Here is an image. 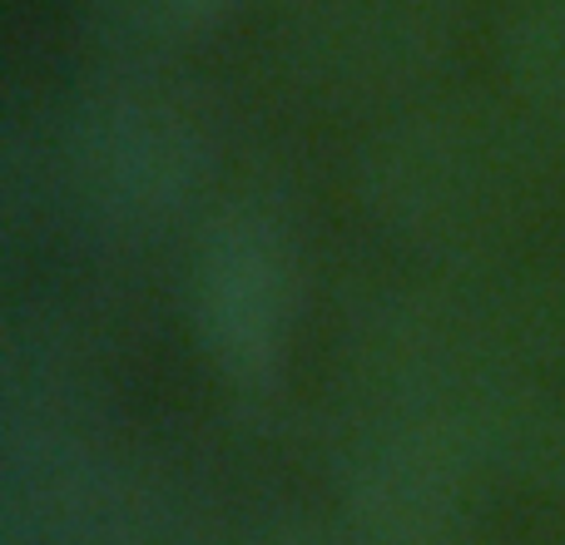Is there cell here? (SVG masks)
Listing matches in <instances>:
<instances>
[{
  "mask_svg": "<svg viewBox=\"0 0 565 545\" xmlns=\"http://www.w3.org/2000/svg\"><path fill=\"white\" fill-rule=\"evenodd\" d=\"M298 272L288 238L264 214H228L194 258V328L234 387H268L288 352Z\"/></svg>",
  "mask_w": 565,
  "mask_h": 545,
  "instance_id": "6da1fadb",
  "label": "cell"
},
{
  "mask_svg": "<svg viewBox=\"0 0 565 545\" xmlns=\"http://www.w3.org/2000/svg\"><path fill=\"white\" fill-rule=\"evenodd\" d=\"M75 159L89 199H99L109 214H169L204 174V125L184 99L135 89L89 115Z\"/></svg>",
  "mask_w": 565,
  "mask_h": 545,
  "instance_id": "7a4b0ae2",
  "label": "cell"
},
{
  "mask_svg": "<svg viewBox=\"0 0 565 545\" xmlns=\"http://www.w3.org/2000/svg\"><path fill=\"white\" fill-rule=\"evenodd\" d=\"M105 6L115 10V20L129 35L179 45V40H199L214 25H224L238 0H105Z\"/></svg>",
  "mask_w": 565,
  "mask_h": 545,
  "instance_id": "3957f363",
  "label": "cell"
}]
</instances>
